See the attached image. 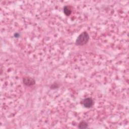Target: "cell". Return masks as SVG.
Wrapping results in <instances>:
<instances>
[{"instance_id": "277c9868", "label": "cell", "mask_w": 129, "mask_h": 129, "mask_svg": "<svg viewBox=\"0 0 129 129\" xmlns=\"http://www.w3.org/2000/svg\"><path fill=\"white\" fill-rule=\"evenodd\" d=\"M63 12H64V13L66 15L69 16V15H70V14L72 13L71 8H70V6H66L63 8Z\"/></svg>"}, {"instance_id": "5b68a950", "label": "cell", "mask_w": 129, "mask_h": 129, "mask_svg": "<svg viewBox=\"0 0 129 129\" xmlns=\"http://www.w3.org/2000/svg\"><path fill=\"white\" fill-rule=\"evenodd\" d=\"M88 127V124L85 122V121H82L81 122L78 126V127L79 128H86Z\"/></svg>"}, {"instance_id": "3957f363", "label": "cell", "mask_w": 129, "mask_h": 129, "mask_svg": "<svg viewBox=\"0 0 129 129\" xmlns=\"http://www.w3.org/2000/svg\"><path fill=\"white\" fill-rule=\"evenodd\" d=\"M82 103L84 107L86 108H90L93 105V100L91 98H87L83 100Z\"/></svg>"}, {"instance_id": "6da1fadb", "label": "cell", "mask_w": 129, "mask_h": 129, "mask_svg": "<svg viewBox=\"0 0 129 129\" xmlns=\"http://www.w3.org/2000/svg\"><path fill=\"white\" fill-rule=\"evenodd\" d=\"M89 39V36L87 32H83L79 35L76 41V44L77 45H83L86 44Z\"/></svg>"}, {"instance_id": "7a4b0ae2", "label": "cell", "mask_w": 129, "mask_h": 129, "mask_svg": "<svg viewBox=\"0 0 129 129\" xmlns=\"http://www.w3.org/2000/svg\"><path fill=\"white\" fill-rule=\"evenodd\" d=\"M23 83L24 84L27 86H33L35 83V81L34 79L31 77H25L23 79Z\"/></svg>"}]
</instances>
